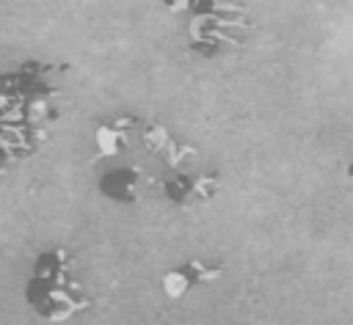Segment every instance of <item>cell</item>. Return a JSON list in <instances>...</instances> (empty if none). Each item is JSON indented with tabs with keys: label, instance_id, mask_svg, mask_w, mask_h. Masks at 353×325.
<instances>
[{
	"label": "cell",
	"instance_id": "7a4b0ae2",
	"mask_svg": "<svg viewBox=\"0 0 353 325\" xmlns=\"http://www.w3.org/2000/svg\"><path fill=\"white\" fill-rule=\"evenodd\" d=\"M221 187L218 171H199V174H185V171H171L165 179H160V190L171 204L179 207H193V204H207Z\"/></svg>",
	"mask_w": 353,
	"mask_h": 325
},
{
	"label": "cell",
	"instance_id": "277c9868",
	"mask_svg": "<svg viewBox=\"0 0 353 325\" xmlns=\"http://www.w3.org/2000/svg\"><path fill=\"white\" fill-rule=\"evenodd\" d=\"M143 121L135 118V116H116V118H108L102 121L97 129H94V146H97V157H116V154H124L130 151L132 146V138L141 132Z\"/></svg>",
	"mask_w": 353,
	"mask_h": 325
},
{
	"label": "cell",
	"instance_id": "8992f818",
	"mask_svg": "<svg viewBox=\"0 0 353 325\" xmlns=\"http://www.w3.org/2000/svg\"><path fill=\"white\" fill-rule=\"evenodd\" d=\"M163 6L168 11H174V14H179V11H188L190 8V0H163Z\"/></svg>",
	"mask_w": 353,
	"mask_h": 325
},
{
	"label": "cell",
	"instance_id": "3957f363",
	"mask_svg": "<svg viewBox=\"0 0 353 325\" xmlns=\"http://www.w3.org/2000/svg\"><path fill=\"white\" fill-rule=\"evenodd\" d=\"M223 275V264L221 262H210V259H190L179 267H171L168 273H163L160 284H163V292L165 297L171 300H179L185 297L193 286H204V284H212Z\"/></svg>",
	"mask_w": 353,
	"mask_h": 325
},
{
	"label": "cell",
	"instance_id": "5b68a950",
	"mask_svg": "<svg viewBox=\"0 0 353 325\" xmlns=\"http://www.w3.org/2000/svg\"><path fill=\"white\" fill-rule=\"evenodd\" d=\"M146 171L141 165H119V168H110L108 174L99 176V193L110 201H119V204H138L141 201V190L146 185Z\"/></svg>",
	"mask_w": 353,
	"mask_h": 325
},
{
	"label": "cell",
	"instance_id": "6da1fadb",
	"mask_svg": "<svg viewBox=\"0 0 353 325\" xmlns=\"http://www.w3.org/2000/svg\"><path fill=\"white\" fill-rule=\"evenodd\" d=\"M25 300L50 322H66L94 303L74 278V259L66 248H50L36 259L25 284Z\"/></svg>",
	"mask_w": 353,
	"mask_h": 325
}]
</instances>
